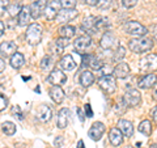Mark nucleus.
I'll list each match as a JSON object with an SVG mask.
<instances>
[{
	"instance_id": "nucleus-2",
	"label": "nucleus",
	"mask_w": 157,
	"mask_h": 148,
	"mask_svg": "<svg viewBox=\"0 0 157 148\" xmlns=\"http://www.w3.org/2000/svg\"><path fill=\"white\" fill-rule=\"evenodd\" d=\"M25 37H26V41H28L29 45H33V46L38 45L42 39V28H41V25L37 24V22L30 24L26 29Z\"/></svg>"
},
{
	"instance_id": "nucleus-42",
	"label": "nucleus",
	"mask_w": 157,
	"mask_h": 148,
	"mask_svg": "<svg viewBox=\"0 0 157 148\" xmlns=\"http://www.w3.org/2000/svg\"><path fill=\"white\" fill-rule=\"evenodd\" d=\"M85 113H86V117H89V118H92L93 117V110H92V107H90V105L89 103H85Z\"/></svg>"
},
{
	"instance_id": "nucleus-19",
	"label": "nucleus",
	"mask_w": 157,
	"mask_h": 148,
	"mask_svg": "<svg viewBox=\"0 0 157 148\" xmlns=\"http://www.w3.org/2000/svg\"><path fill=\"white\" fill-rule=\"evenodd\" d=\"M59 68L60 70H64V71H72L73 68L76 67V62L73 60V58H72V55H64L63 56L60 60H59Z\"/></svg>"
},
{
	"instance_id": "nucleus-28",
	"label": "nucleus",
	"mask_w": 157,
	"mask_h": 148,
	"mask_svg": "<svg viewBox=\"0 0 157 148\" xmlns=\"http://www.w3.org/2000/svg\"><path fill=\"white\" fill-rule=\"evenodd\" d=\"M2 131H3L6 135L12 136V135L16 134V125H14V123H12V122H9V121L3 122V123H2Z\"/></svg>"
},
{
	"instance_id": "nucleus-48",
	"label": "nucleus",
	"mask_w": 157,
	"mask_h": 148,
	"mask_svg": "<svg viewBox=\"0 0 157 148\" xmlns=\"http://www.w3.org/2000/svg\"><path fill=\"white\" fill-rule=\"evenodd\" d=\"M152 30H153L152 32V34H153V39L157 42V25H155L153 28H152Z\"/></svg>"
},
{
	"instance_id": "nucleus-34",
	"label": "nucleus",
	"mask_w": 157,
	"mask_h": 148,
	"mask_svg": "<svg viewBox=\"0 0 157 148\" xmlns=\"http://www.w3.org/2000/svg\"><path fill=\"white\" fill-rule=\"evenodd\" d=\"M50 51L52 53L54 56H59L63 53V47H60L59 45H56V43L54 42V43H51V45H50Z\"/></svg>"
},
{
	"instance_id": "nucleus-23",
	"label": "nucleus",
	"mask_w": 157,
	"mask_h": 148,
	"mask_svg": "<svg viewBox=\"0 0 157 148\" xmlns=\"http://www.w3.org/2000/svg\"><path fill=\"white\" fill-rule=\"evenodd\" d=\"M32 18V13H30V7H22L21 12L18 14V20H17V24L20 26H26L29 21Z\"/></svg>"
},
{
	"instance_id": "nucleus-40",
	"label": "nucleus",
	"mask_w": 157,
	"mask_h": 148,
	"mask_svg": "<svg viewBox=\"0 0 157 148\" xmlns=\"http://www.w3.org/2000/svg\"><path fill=\"white\" fill-rule=\"evenodd\" d=\"M8 106V100L7 97H4L3 95H0V111H3Z\"/></svg>"
},
{
	"instance_id": "nucleus-44",
	"label": "nucleus",
	"mask_w": 157,
	"mask_h": 148,
	"mask_svg": "<svg viewBox=\"0 0 157 148\" xmlns=\"http://www.w3.org/2000/svg\"><path fill=\"white\" fill-rule=\"evenodd\" d=\"M152 98L157 102V83L153 85V91H152Z\"/></svg>"
},
{
	"instance_id": "nucleus-11",
	"label": "nucleus",
	"mask_w": 157,
	"mask_h": 148,
	"mask_svg": "<svg viewBox=\"0 0 157 148\" xmlns=\"http://www.w3.org/2000/svg\"><path fill=\"white\" fill-rule=\"evenodd\" d=\"M105 130H106V127L102 122H94L92 125V127L89 129V131H88V135H89V138L92 140L97 142V140H100L102 138V135L105 134Z\"/></svg>"
},
{
	"instance_id": "nucleus-8",
	"label": "nucleus",
	"mask_w": 157,
	"mask_h": 148,
	"mask_svg": "<svg viewBox=\"0 0 157 148\" xmlns=\"http://www.w3.org/2000/svg\"><path fill=\"white\" fill-rule=\"evenodd\" d=\"M90 46H92V38L89 36H80L73 42V47H75V50L77 51V54H80V55L85 54L89 50Z\"/></svg>"
},
{
	"instance_id": "nucleus-6",
	"label": "nucleus",
	"mask_w": 157,
	"mask_h": 148,
	"mask_svg": "<svg viewBox=\"0 0 157 148\" xmlns=\"http://www.w3.org/2000/svg\"><path fill=\"white\" fill-rule=\"evenodd\" d=\"M122 101L126 103L127 107H136L141 102V95L137 89H128L123 95Z\"/></svg>"
},
{
	"instance_id": "nucleus-4",
	"label": "nucleus",
	"mask_w": 157,
	"mask_h": 148,
	"mask_svg": "<svg viewBox=\"0 0 157 148\" xmlns=\"http://www.w3.org/2000/svg\"><path fill=\"white\" fill-rule=\"evenodd\" d=\"M139 68L143 72H155L157 71V54H148L140 59L139 62Z\"/></svg>"
},
{
	"instance_id": "nucleus-49",
	"label": "nucleus",
	"mask_w": 157,
	"mask_h": 148,
	"mask_svg": "<svg viewBox=\"0 0 157 148\" xmlns=\"http://www.w3.org/2000/svg\"><path fill=\"white\" fill-rule=\"evenodd\" d=\"M4 30H6V26H4V22L0 21V37L4 34Z\"/></svg>"
},
{
	"instance_id": "nucleus-3",
	"label": "nucleus",
	"mask_w": 157,
	"mask_h": 148,
	"mask_svg": "<svg viewBox=\"0 0 157 148\" xmlns=\"http://www.w3.org/2000/svg\"><path fill=\"white\" fill-rule=\"evenodd\" d=\"M123 29L127 34L134 36V37H145L147 33H148V29H147L144 25H141V24L137 22V21H132V20L126 21Z\"/></svg>"
},
{
	"instance_id": "nucleus-39",
	"label": "nucleus",
	"mask_w": 157,
	"mask_h": 148,
	"mask_svg": "<svg viewBox=\"0 0 157 148\" xmlns=\"http://www.w3.org/2000/svg\"><path fill=\"white\" fill-rule=\"evenodd\" d=\"M68 41H70V39H68V38H63V37H60L59 39H56V41H55V43H56V45H59L60 47H63V49H64V47L68 45V43H70Z\"/></svg>"
},
{
	"instance_id": "nucleus-26",
	"label": "nucleus",
	"mask_w": 157,
	"mask_h": 148,
	"mask_svg": "<svg viewBox=\"0 0 157 148\" xmlns=\"http://www.w3.org/2000/svg\"><path fill=\"white\" fill-rule=\"evenodd\" d=\"M137 130H139V132H141L143 135L145 136H149L152 134V122L148 121V119H144V121H141L140 122V125L137 126Z\"/></svg>"
},
{
	"instance_id": "nucleus-50",
	"label": "nucleus",
	"mask_w": 157,
	"mask_h": 148,
	"mask_svg": "<svg viewBox=\"0 0 157 148\" xmlns=\"http://www.w3.org/2000/svg\"><path fill=\"white\" fill-rule=\"evenodd\" d=\"M77 148H85L84 142H82V140H78V143H77Z\"/></svg>"
},
{
	"instance_id": "nucleus-36",
	"label": "nucleus",
	"mask_w": 157,
	"mask_h": 148,
	"mask_svg": "<svg viewBox=\"0 0 157 148\" xmlns=\"http://www.w3.org/2000/svg\"><path fill=\"white\" fill-rule=\"evenodd\" d=\"M60 2H62L63 8L71 9V8H75V6H76V0H60Z\"/></svg>"
},
{
	"instance_id": "nucleus-53",
	"label": "nucleus",
	"mask_w": 157,
	"mask_h": 148,
	"mask_svg": "<svg viewBox=\"0 0 157 148\" xmlns=\"http://www.w3.org/2000/svg\"><path fill=\"white\" fill-rule=\"evenodd\" d=\"M126 148H134V147H132V146H127Z\"/></svg>"
},
{
	"instance_id": "nucleus-31",
	"label": "nucleus",
	"mask_w": 157,
	"mask_h": 148,
	"mask_svg": "<svg viewBox=\"0 0 157 148\" xmlns=\"http://www.w3.org/2000/svg\"><path fill=\"white\" fill-rule=\"evenodd\" d=\"M124 55H126V49L123 46H117L115 53H114V55H113V62L119 63L122 59L124 58Z\"/></svg>"
},
{
	"instance_id": "nucleus-24",
	"label": "nucleus",
	"mask_w": 157,
	"mask_h": 148,
	"mask_svg": "<svg viewBox=\"0 0 157 148\" xmlns=\"http://www.w3.org/2000/svg\"><path fill=\"white\" fill-rule=\"evenodd\" d=\"M78 81H80V84L84 88H88V87H90L92 84L94 83V75H93L90 71H84V72H81Z\"/></svg>"
},
{
	"instance_id": "nucleus-32",
	"label": "nucleus",
	"mask_w": 157,
	"mask_h": 148,
	"mask_svg": "<svg viewBox=\"0 0 157 148\" xmlns=\"http://www.w3.org/2000/svg\"><path fill=\"white\" fill-rule=\"evenodd\" d=\"M110 28V21L106 17H97V30H107Z\"/></svg>"
},
{
	"instance_id": "nucleus-13",
	"label": "nucleus",
	"mask_w": 157,
	"mask_h": 148,
	"mask_svg": "<svg viewBox=\"0 0 157 148\" xmlns=\"http://www.w3.org/2000/svg\"><path fill=\"white\" fill-rule=\"evenodd\" d=\"M130 73H131V68L124 62H119L113 70V76L115 79H126L130 76Z\"/></svg>"
},
{
	"instance_id": "nucleus-27",
	"label": "nucleus",
	"mask_w": 157,
	"mask_h": 148,
	"mask_svg": "<svg viewBox=\"0 0 157 148\" xmlns=\"http://www.w3.org/2000/svg\"><path fill=\"white\" fill-rule=\"evenodd\" d=\"M21 9H22L21 3H20V2H13V3H11V4L8 6L7 12L9 13V16H11V17L13 18V17L18 16L20 12H21Z\"/></svg>"
},
{
	"instance_id": "nucleus-12",
	"label": "nucleus",
	"mask_w": 157,
	"mask_h": 148,
	"mask_svg": "<svg viewBox=\"0 0 157 148\" xmlns=\"http://www.w3.org/2000/svg\"><path fill=\"white\" fill-rule=\"evenodd\" d=\"M47 81L51 84V85H63L66 81H67V76H66V73H63L62 70H52L51 73L48 75L47 77Z\"/></svg>"
},
{
	"instance_id": "nucleus-33",
	"label": "nucleus",
	"mask_w": 157,
	"mask_h": 148,
	"mask_svg": "<svg viewBox=\"0 0 157 148\" xmlns=\"http://www.w3.org/2000/svg\"><path fill=\"white\" fill-rule=\"evenodd\" d=\"M52 66V58L50 55H45L41 60V68L42 70H48Z\"/></svg>"
},
{
	"instance_id": "nucleus-38",
	"label": "nucleus",
	"mask_w": 157,
	"mask_h": 148,
	"mask_svg": "<svg viewBox=\"0 0 157 148\" xmlns=\"http://www.w3.org/2000/svg\"><path fill=\"white\" fill-rule=\"evenodd\" d=\"M114 109H115V111L118 113V114H122V113H124L126 111V109H127V106H126V103L122 101V103H117V105L114 106Z\"/></svg>"
},
{
	"instance_id": "nucleus-45",
	"label": "nucleus",
	"mask_w": 157,
	"mask_h": 148,
	"mask_svg": "<svg viewBox=\"0 0 157 148\" xmlns=\"http://www.w3.org/2000/svg\"><path fill=\"white\" fill-rule=\"evenodd\" d=\"M6 66H7L6 60H4L3 58H0V73H2L4 70H6Z\"/></svg>"
},
{
	"instance_id": "nucleus-46",
	"label": "nucleus",
	"mask_w": 157,
	"mask_h": 148,
	"mask_svg": "<svg viewBox=\"0 0 157 148\" xmlns=\"http://www.w3.org/2000/svg\"><path fill=\"white\" fill-rule=\"evenodd\" d=\"M151 114H152V117H153V119H155V122L157 123V106H155L153 109H152V111H151Z\"/></svg>"
},
{
	"instance_id": "nucleus-47",
	"label": "nucleus",
	"mask_w": 157,
	"mask_h": 148,
	"mask_svg": "<svg viewBox=\"0 0 157 148\" xmlns=\"http://www.w3.org/2000/svg\"><path fill=\"white\" fill-rule=\"evenodd\" d=\"M98 2H100V0H85V3L88 6H97Z\"/></svg>"
},
{
	"instance_id": "nucleus-16",
	"label": "nucleus",
	"mask_w": 157,
	"mask_h": 148,
	"mask_svg": "<svg viewBox=\"0 0 157 148\" xmlns=\"http://www.w3.org/2000/svg\"><path fill=\"white\" fill-rule=\"evenodd\" d=\"M17 51V45L12 41H7V42H3L2 45H0V54H2L3 56H12L14 53Z\"/></svg>"
},
{
	"instance_id": "nucleus-22",
	"label": "nucleus",
	"mask_w": 157,
	"mask_h": 148,
	"mask_svg": "<svg viewBox=\"0 0 157 148\" xmlns=\"http://www.w3.org/2000/svg\"><path fill=\"white\" fill-rule=\"evenodd\" d=\"M48 93H50L51 100L55 103H60L63 100H64V91H63L62 87H59V85H52V88L48 91Z\"/></svg>"
},
{
	"instance_id": "nucleus-37",
	"label": "nucleus",
	"mask_w": 157,
	"mask_h": 148,
	"mask_svg": "<svg viewBox=\"0 0 157 148\" xmlns=\"http://www.w3.org/2000/svg\"><path fill=\"white\" fill-rule=\"evenodd\" d=\"M8 6H9V0H0V17L6 13Z\"/></svg>"
},
{
	"instance_id": "nucleus-9",
	"label": "nucleus",
	"mask_w": 157,
	"mask_h": 148,
	"mask_svg": "<svg viewBox=\"0 0 157 148\" xmlns=\"http://www.w3.org/2000/svg\"><path fill=\"white\" fill-rule=\"evenodd\" d=\"M117 42L118 41H117V37L114 36V33L106 30L100 39V46L104 49V50H111L114 46H118Z\"/></svg>"
},
{
	"instance_id": "nucleus-41",
	"label": "nucleus",
	"mask_w": 157,
	"mask_h": 148,
	"mask_svg": "<svg viewBox=\"0 0 157 148\" xmlns=\"http://www.w3.org/2000/svg\"><path fill=\"white\" fill-rule=\"evenodd\" d=\"M136 3H137V0H122V4H123V7H126V8L135 7Z\"/></svg>"
},
{
	"instance_id": "nucleus-5",
	"label": "nucleus",
	"mask_w": 157,
	"mask_h": 148,
	"mask_svg": "<svg viewBox=\"0 0 157 148\" xmlns=\"http://www.w3.org/2000/svg\"><path fill=\"white\" fill-rule=\"evenodd\" d=\"M98 87H100L106 95H113L117 89L115 77L113 75H102L98 79Z\"/></svg>"
},
{
	"instance_id": "nucleus-43",
	"label": "nucleus",
	"mask_w": 157,
	"mask_h": 148,
	"mask_svg": "<svg viewBox=\"0 0 157 148\" xmlns=\"http://www.w3.org/2000/svg\"><path fill=\"white\" fill-rule=\"evenodd\" d=\"M54 144H55L56 148H60L62 144H63V138L62 136H58L56 139H55V142H54Z\"/></svg>"
},
{
	"instance_id": "nucleus-29",
	"label": "nucleus",
	"mask_w": 157,
	"mask_h": 148,
	"mask_svg": "<svg viewBox=\"0 0 157 148\" xmlns=\"http://www.w3.org/2000/svg\"><path fill=\"white\" fill-rule=\"evenodd\" d=\"M75 28L71 26V25H64L62 26L60 29H59V36L63 37V38H72L73 36H75Z\"/></svg>"
},
{
	"instance_id": "nucleus-51",
	"label": "nucleus",
	"mask_w": 157,
	"mask_h": 148,
	"mask_svg": "<svg viewBox=\"0 0 157 148\" xmlns=\"http://www.w3.org/2000/svg\"><path fill=\"white\" fill-rule=\"evenodd\" d=\"M77 114H78V117H80L81 122H84V117H82V113H81V110H80V109H77Z\"/></svg>"
},
{
	"instance_id": "nucleus-1",
	"label": "nucleus",
	"mask_w": 157,
	"mask_h": 148,
	"mask_svg": "<svg viewBox=\"0 0 157 148\" xmlns=\"http://www.w3.org/2000/svg\"><path fill=\"white\" fill-rule=\"evenodd\" d=\"M153 47V39L147 37H136L134 39H130L128 49L135 54H141L152 50Z\"/></svg>"
},
{
	"instance_id": "nucleus-20",
	"label": "nucleus",
	"mask_w": 157,
	"mask_h": 148,
	"mask_svg": "<svg viewBox=\"0 0 157 148\" xmlns=\"http://www.w3.org/2000/svg\"><path fill=\"white\" fill-rule=\"evenodd\" d=\"M52 117V111L50 109V106L47 105H41L37 109V118L41 122H48Z\"/></svg>"
},
{
	"instance_id": "nucleus-21",
	"label": "nucleus",
	"mask_w": 157,
	"mask_h": 148,
	"mask_svg": "<svg viewBox=\"0 0 157 148\" xmlns=\"http://www.w3.org/2000/svg\"><path fill=\"white\" fill-rule=\"evenodd\" d=\"M118 129L122 131V134L127 138H131L134 135V126H132V123L127 119H119L118 122Z\"/></svg>"
},
{
	"instance_id": "nucleus-7",
	"label": "nucleus",
	"mask_w": 157,
	"mask_h": 148,
	"mask_svg": "<svg viewBox=\"0 0 157 148\" xmlns=\"http://www.w3.org/2000/svg\"><path fill=\"white\" fill-rule=\"evenodd\" d=\"M62 9V2L60 0H48L47 6L45 8V17L47 20H55L58 13Z\"/></svg>"
},
{
	"instance_id": "nucleus-35",
	"label": "nucleus",
	"mask_w": 157,
	"mask_h": 148,
	"mask_svg": "<svg viewBox=\"0 0 157 148\" xmlns=\"http://www.w3.org/2000/svg\"><path fill=\"white\" fill-rule=\"evenodd\" d=\"M97 6L100 9H109L113 6V0H100Z\"/></svg>"
},
{
	"instance_id": "nucleus-10",
	"label": "nucleus",
	"mask_w": 157,
	"mask_h": 148,
	"mask_svg": "<svg viewBox=\"0 0 157 148\" xmlns=\"http://www.w3.org/2000/svg\"><path fill=\"white\" fill-rule=\"evenodd\" d=\"M77 16H78V11H76L75 8H71V9L63 8V9H60V12L58 13L56 20L59 24H66L68 21H72V20L76 18Z\"/></svg>"
},
{
	"instance_id": "nucleus-17",
	"label": "nucleus",
	"mask_w": 157,
	"mask_h": 148,
	"mask_svg": "<svg viewBox=\"0 0 157 148\" xmlns=\"http://www.w3.org/2000/svg\"><path fill=\"white\" fill-rule=\"evenodd\" d=\"M109 140L114 147H119L123 143V134L118 127H113L109 132Z\"/></svg>"
},
{
	"instance_id": "nucleus-14",
	"label": "nucleus",
	"mask_w": 157,
	"mask_h": 148,
	"mask_svg": "<svg viewBox=\"0 0 157 148\" xmlns=\"http://www.w3.org/2000/svg\"><path fill=\"white\" fill-rule=\"evenodd\" d=\"M156 81H157V76L152 72V73H147V75L141 77L137 85H139V88H141V89H149V88L155 85Z\"/></svg>"
},
{
	"instance_id": "nucleus-18",
	"label": "nucleus",
	"mask_w": 157,
	"mask_h": 148,
	"mask_svg": "<svg viewBox=\"0 0 157 148\" xmlns=\"http://www.w3.org/2000/svg\"><path fill=\"white\" fill-rule=\"evenodd\" d=\"M68 119H70V110L67 107H63L58 111V118H56V126L59 129H66L68 125Z\"/></svg>"
},
{
	"instance_id": "nucleus-25",
	"label": "nucleus",
	"mask_w": 157,
	"mask_h": 148,
	"mask_svg": "<svg viewBox=\"0 0 157 148\" xmlns=\"http://www.w3.org/2000/svg\"><path fill=\"white\" fill-rule=\"evenodd\" d=\"M11 66L13 68H16V70H18V68H21L24 66V63H25V56L22 55L21 53H14L13 55L11 56Z\"/></svg>"
},
{
	"instance_id": "nucleus-30",
	"label": "nucleus",
	"mask_w": 157,
	"mask_h": 148,
	"mask_svg": "<svg viewBox=\"0 0 157 148\" xmlns=\"http://www.w3.org/2000/svg\"><path fill=\"white\" fill-rule=\"evenodd\" d=\"M105 64L102 63V60L100 58H98L97 55H90V59H89V67L92 68V70H101L102 67H104Z\"/></svg>"
},
{
	"instance_id": "nucleus-52",
	"label": "nucleus",
	"mask_w": 157,
	"mask_h": 148,
	"mask_svg": "<svg viewBox=\"0 0 157 148\" xmlns=\"http://www.w3.org/2000/svg\"><path fill=\"white\" fill-rule=\"evenodd\" d=\"M151 148H157V144H153V146H151Z\"/></svg>"
},
{
	"instance_id": "nucleus-15",
	"label": "nucleus",
	"mask_w": 157,
	"mask_h": 148,
	"mask_svg": "<svg viewBox=\"0 0 157 148\" xmlns=\"http://www.w3.org/2000/svg\"><path fill=\"white\" fill-rule=\"evenodd\" d=\"M81 29L86 33H97V17L94 16H89L85 17L84 21L81 24Z\"/></svg>"
}]
</instances>
